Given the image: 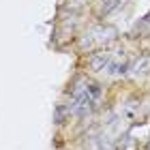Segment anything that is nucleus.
Instances as JSON below:
<instances>
[{"label": "nucleus", "instance_id": "1", "mask_svg": "<svg viewBox=\"0 0 150 150\" xmlns=\"http://www.w3.org/2000/svg\"><path fill=\"white\" fill-rule=\"evenodd\" d=\"M148 148H150V142H148Z\"/></svg>", "mask_w": 150, "mask_h": 150}]
</instances>
